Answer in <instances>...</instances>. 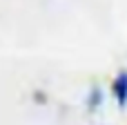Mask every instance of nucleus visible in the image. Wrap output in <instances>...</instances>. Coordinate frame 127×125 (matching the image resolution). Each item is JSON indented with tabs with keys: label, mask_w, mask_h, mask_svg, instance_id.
I'll list each match as a JSON object with an SVG mask.
<instances>
[{
	"label": "nucleus",
	"mask_w": 127,
	"mask_h": 125,
	"mask_svg": "<svg viewBox=\"0 0 127 125\" xmlns=\"http://www.w3.org/2000/svg\"><path fill=\"white\" fill-rule=\"evenodd\" d=\"M112 92H114V98L121 107H127V72H121L114 83H112Z\"/></svg>",
	"instance_id": "obj_1"
},
{
	"label": "nucleus",
	"mask_w": 127,
	"mask_h": 125,
	"mask_svg": "<svg viewBox=\"0 0 127 125\" xmlns=\"http://www.w3.org/2000/svg\"><path fill=\"white\" fill-rule=\"evenodd\" d=\"M100 103V89H94L92 92V101H89V107H94V105H98Z\"/></svg>",
	"instance_id": "obj_2"
}]
</instances>
